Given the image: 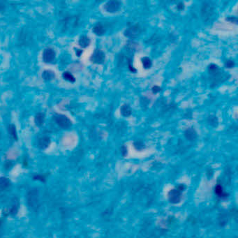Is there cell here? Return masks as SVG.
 <instances>
[{"mask_svg":"<svg viewBox=\"0 0 238 238\" xmlns=\"http://www.w3.org/2000/svg\"><path fill=\"white\" fill-rule=\"evenodd\" d=\"M122 3L117 0H112V1L107 2L104 6V9L108 13H116L121 8Z\"/></svg>","mask_w":238,"mask_h":238,"instance_id":"7","label":"cell"},{"mask_svg":"<svg viewBox=\"0 0 238 238\" xmlns=\"http://www.w3.org/2000/svg\"><path fill=\"white\" fill-rule=\"evenodd\" d=\"M120 113L124 117H129L132 114V109L129 104H124L120 107Z\"/></svg>","mask_w":238,"mask_h":238,"instance_id":"12","label":"cell"},{"mask_svg":"<svg viewBox=\"0 0 238 238\" xmlns=\"http://www.w3.org/2000/svg\"><path fill=\"white\" fill-rule=\"evenodd\" d=\"M185 187L184 185L180 184L175 189H172L168 194L169 201L172 204H177L181 201L182 191H184Z\"/></svg>","mask_w":238,"mask_h":238,"instance_id":"4","label":"cell"},{"mask_svg":"<svg viewBox=\"0 0 238 238\" xmlns=\"http://www.w3.org/2000/svg\"><path fill=\"white\" fill-rule=\"evenodd\" d=\"M45 121V115L41 112H39L36 115V116L34 117V122L35 124L37 127H41L44 123Z\"/></svg>","mask_w":238,"mask_h":238,"instance_id":"17","label":"cell"},{"mask_svg":"<svg viewBox=\"0 0 238 238\" xmlns=\"http://www.w3.org/2000/svg\"><path fill=\"white\" fill-rule=\"evenodd\" d=\"M141 62H142V64L143 68L145 69H149L152 67V62L150 58L147 57H144L141 59Z\"/></svg>","mask_w":238,"mask_h":238,"instance_id":"19","label":"cell"},{"mask_svg":"<svg viewBox=\"0 0 238 238\" xmlns=\"http://www.w3.org/2000/svg\"><path fill=\"white\" fill-rule=\"evenodd\" d=\"M127 64H128V66H129V70L132 73H136V69L134 68V66H133V62H132L131 59H127Z\"/></svg>","mask_w":238,"mask_h":238,"instance_id":"27","label":"cell"},{"mask_svg":"<svg viewBox=\"0 0 238 238\" xmlns=\"http://www.w3.org/2000/svg\"><path fill=\"white\" fill-rule=\"evenodd\" d=\"M105 53L101 50L96 49L90 57V60L92 63L96 64H101L105 62Z\"/></svg>","mask_w":238,"mask_h":238,"instance_id":"8","label":"cell"},{"mask_svg":"<svg viewBox=\"0 0 238 238\" xmlns=\"http://www.w3.org/2000/svg\"><path fill=\"white\" fill-rule=\"evenodd\" d=\"M55 77V74L51 70H45L42 74V78L45 81H52Z\"/></svg>","mask_w":238,"mask_h":238,"instance_id":"15","label":"cell"},{"mask_svg":"<svg viewBox=\"0 0 238 238\" xmlns=\"http://www.w3.org/2000/svg\"><path fill=\"white\" fill-rule=\"evenodd\" d=\"M55 56V52L51 47H47L43 52V60L45 63H51L54 61Z\"/></svg>","mask_w":238,"mask_h":238,"instance_id":"9","label":"cell"},{"mask_svg":"<svg viewBox=\"0 0 238 238\" xmlns=\"http://www.w3.org/2000/svg\"><path fill=\"white\" fill-rule=\"evenodd\" d=\"M33 179L37 180V181H40L43 183L46 182V178L44 175H35L33 176Z\"/></svg>","mask_w":238,"mask_h":238,"instance_id":"25","label":"cell"},{"mask_svg":"<svg viewBox=\"0 0 238 238\" xmlns=\"http://www.w3.org/2000/svg\"><path fill=\"white\" fill-rule=\"evenodd\" d=\"M225 21H229L230 22H233V23H237V17L235 16H229L225 18Z\"/></svg>","mask_w":238,"mask_h":238,"instance_id":"28","label":"cell"},{"mask_svg":"<svg viewBox=\"0 0 238 238\" xmlns=\"http://www.w3.org/2000/svg\"><path fill=\"white\" fill-rule=\"evenodd\" d=\"M215 194H216L218 196L221 198H225L228 196V194L225 192H224L222 186L220 184H217V186L215 187Z\"/></svg>","mask_w":238,"mask_h":238,"instance_id":"20","label":"cell"},{"mask_svg":"<svg viewBox=\"0 0 238 238\" xmlns=\"http://www.w3.org/2000/svg\"><path fill=\"white\" fill-rule=\"evenodd\" d=\"M26 200L27 206L30 208L36 209L39 206L40 196L38 189H33L27 193Z\"/></svg>","mask_w":238,"mask_h":238,"instance_id":"3","label":"cell"},{"mask_svg":"<svg viewBox=\"0 0 238 238\" xmlns=\"http://www.w3.org/2000/svg\"><path fill=\"white\" fill-rule=\"evenodd\" d=\"M11 182L9 178L5 177H0V190H5L8 188Z\"/></svg>","mask_w":238,"mask_h":238,"instance_id":"18","label":"cell"},{"mask_svg":"<svg viewBox=\"0 0 238 238\" xmlns=\"http://www.w3.org/2000/svg\"><path fill=\"white\" fill-rule=\"evenodd\" d=\"M200 13H201L202 21L205 22H211L216 15L214 5L210 2H203V4H202Z\"/></svg>","mask_w":238,"mask_h":238,"instance_id":"2","label":"cell"},{"mask_svg":"<svg viewBox=\"0 0 238 238\" xmlns=\"http://www.w3.org/2000/svg\"><path fill=\"white\" fill-rule=\"evenodd\" d=\"M134 145L135 148L138 150H141L145 148V144L142 141H140V140H137V141L135 142Z\"/></svg>","mask_w":238,"mask_h":238,"instance_id":"24","label":"cell"},{"mask_svg":"<svg viewBox=\"0 0 238 238\" xmlns=\"http://www.w3.org/2000/svg\"><path fill=\"white\" fill-rule=\"evenodd\" d=\"M177 9L179 10V11H182V10H184L185 8V4H184V2H179V3L177 4Z\"/></svg>","mask_w":238,"mask_h":238,"instance_id":"30","label":"cell"},{"mask_svg":"<svg viewBox=\"0 0 238 238\" xmlns=\"http://www.w3.org/2000/svg\"><path fill=\"white\" fill-rule=\"evenodd\" d=\"M55 123L62 129H67L72 126V122L68 117L62 114H56L53 117Z\"/></svg>","mask_w":238,"mask_h":238,"instance_id":"6","label":"cell"},{"mask_svg":"<svg viewBox=\"0 0 238 238\" xmlns=\"http://www.w3.org/2000/svg\"><path fill=\"white\" fill-rule=\"evenodd\" d=\"M142 32V29L139 24H135L128 27L124 32V36L131 39H136Z\"/></svg>","mask_w":238,"mask_h":238,"instance_id":"5","label":"cell"},{"mask_svg":"<svg viewBox=\"0 0 238 238\" xmlns=\"http://www.w3.org/2000/svg\"><path fill=\"white\" fill-rule=\"evenodd\" d=\"M90 43H91V40H90L89 37L86 36V35H83V36L80 37L78 43L80 46L82 47V48H85V47H88L90 45Z\"/></svg>","mask_w":238,"mask_h":238,"instance_id":"14","label":"cell"},{"mask_svg":"<svg viewBox=\"0 0 238 238\" xmlns=\"http://www.w3.org/2000/svg\"><path fill=\"white\" fill-rule=\"evenodd\" d=\"M62 76H63L65 81L71 82V83H74V82H76V78H75L74 75H73L71 73H70L69 71L64 72Z\"/></svg>","mask_w":238,"mask_h":238,"instance_id":"21","label":"cell"},{"mask_svg":"<svg viewBox=\"0 0 238 238\" xmlns=\"http://www.w3.org/2000/svg\"><path fill=\"white\" fill-rule=\"evenodd\" d=\"M207 122L209 125L212 127H217L219 125V119L214 115H210L207 117Z\"/></svg>","mask_w":238,"mask_h":238,"instance_id":"16","label":"cell"},{"mask_svg":"<svg viewBox=\"0 0 238 238\" xmlns=\"http://www.w3.org/2000/svg\"><path fill=\"white\" fill-rule=\"evenodd\" d=\"M2 222H3V221H2V220L1 219H0V227L2 226Z\"/></svg>","mask_w":238,"mask_h":238,"instance_id":"34","label":"cell"},{"mask_svg":"<svg viewBox=\"0 0 238 238\" xmlns=\"http://www.w3.org/2000/svg\"><path fill=\"white\" fill-rule=\"evenodd\" d=\"M121 150H122V154L124 155V156H125V155L127 154V149L125 146H122V147L121 148Z\"/></svg>","mask_w":238,"mask_h":238,"instance_id":"31","label":"cell"},{"mask_svg":"<svg viewBox=\"0 0 238 238\" xmlns=\"http://www.w3.org/2000/svg\"><path fill=\"white\" fill-rule=\"evenodd\" d=\"M184 135V137L186 138V139L190 142L196 140L198 137V134L196 131L192 127L188 128V129L185 130Z\"/></svg>","mask_w":238,"mask_h":238,"instance_id":"10","label":"cell"},{"mask_svg":"<svg viewBox=\"0 0 238 238\" xmlns=\"http://www.w3.org/2000/svg\"><path fill=\"white\" fill-rule=\"evenodd\" d=\"M9 133L11 136L15 140H17V134L16 131V127L14 124H10L9 126Z\"/></svg>","mask_w":238,"mask_h":238,"instance_id":"22","label":"cell"},{"mask_svg":"<svg viewBox=\"0 0 238 238\" xmlns=\"http://www.w3.org/2000/svg\"><path fill=\"white\" fill-rule=\"evenodd\" d=\"M17 204V202L14 203L11 207V208L9 210V213L11 215V216H16V215L17 214V212H18L19 207H18V205Z\"/></svg>","mask_w":238,"mask_h":238,"instance_id":"23","label":"cell"},{"mask_svg":"<svg viewBox=\"0 0 238 238\" xmlns=\"http://www.w3.org/2000/svg\"><path fill=\"white\" fill-rule=\"evenodd\" d=\"M224 66L227 69H232L235 66V62L232 59H227L224 62Z\"/></svg>","mask_w":238,"mask_h":238,"instance_id":"26","label":"cell"},{"mask_svg":"<svg viewBox=\"0 0 238 238\" xmlns=\"http://www.w3.org/2000/svg\"><path fill=\"white\" fill-rule=\"evenodd\" d=\"M4 10V5L0 2V12L3 11Z\"/></svg>","mask_w":238,"mask_h":238,"instance_id":"33","label":"cell"},{"mask_svg":"<svg viewBox=\"0 0 238 238\" xmlns=\"http://www.w3.org/2000/svg\"><path fill=\"white\" fill-rule=\"evenodd\" d=\"M82 50L77 49L76 51V55H77V57H81V55H82Z\"/></svg>","mask_w":238,"mask_h":238,"instance_id":"32","label":"cell"},{"mask_svg":"<svg viewBox=\"0 0 238 238\" xmlns=\"http://www.w3.org/2000/svg\"><path fill=\"white\" fill-rule=\"evenodd\" d=\"M210 79H211V87H214L228 79L226 74L221 70L219 66L215 64H211L208 66Z\"/></svg>","mask_w":238,"mask_h":238,"instance_id":"1","label":"cell"},{"mask_svg":"<svg viewBox=\"0 0 238 238\" xmlns=\"http://www.w3.org/2000/svg\"><path fill=\"white\" fill-rule=\"evenodd\" d=\"M161 91V88L157 85H155L152 88V92L153 94H157Z\"/></svg>","mask_w":238,"mask_h":238,"instance_id":"29","label":"cell"},{"mask_svg":"<svg viewBox=\"0 0 238 238\" xmlns=\"http://www.w3.org/2000/svg\"><path fill=\"white\" fill-rule=\"evenodd\" d=\"M51 140L48 136H43L38 140V147L41 149H46L50 146Z\"/></svg>","mask_w":238,"mask_h":238,"instance_id":"11","label":"cell"},{"mask_svg":"<svg viewBox=\"0 0 238 238\" xmlns=\"http://www.w3.org/2000/svg\"><path fill=\"white\" fill-rule=\"evenodd\" d=\"M93 32L96 36H101L106 33V29L101 22H98L93 27Z\"/></svg>","mask_w":238,"mask_h":238,"instance_id":"13","label":"cell"}]
</instances>
